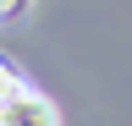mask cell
<instances>
[{"label": "cell", "instance_id": "cell-2", "mask_svg": "<svg viewBox=\"0 0 132 126\" xmlns=\"http://www.w3.org/2000/svg\"><path fill=\"white\" fill-rule=\"evenodd\" d=\"M16 82H22V77H16V71L6 66V60H0V104H6V99H11V93H16Z\"/></svg>", "mask_w": 132, "mask_h": 126}, {"label": "cell", "instance_id": "cell-3", "mask_svg": "<svg viewBox=\"0 0 132 126\" xmlns=\"http://www.w3.org/2000/svg\"><path fill=\"white\" fill-rule=\"evenodd\" d=\"M28 6H33V0H0V22H11V17H22Z\"/></svg>", "mask_w": 132, "mask_h": 126}, {"label": "cell", "instance_id": "cell-1", "mask_svg": "<svg viewBox=\"0 0 132 126\" xmlns=\"http://www.w3.org/2000/svg\"><path fill=\"white\" fill-rule=\"evenodd\" d=\"M0 126H61V110H55L50 93L16 82V93L0 104Z\"/></svg>", "mask_w": 132, "mask_h": 126}]
</instances>
